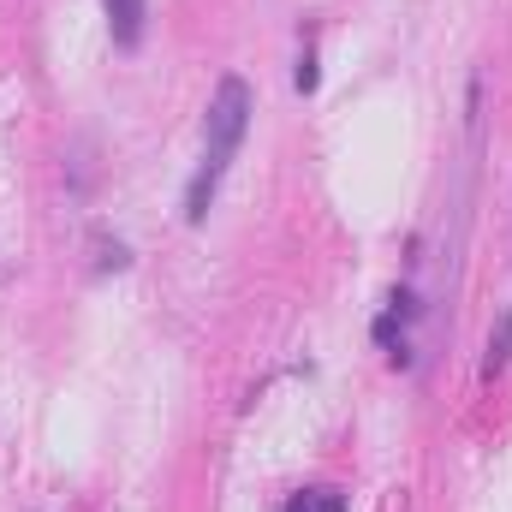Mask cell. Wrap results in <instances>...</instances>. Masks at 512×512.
<instances>
[{
  "instance_id": "1",
  "label": "cell",
  "mask_w": 512,
  "mask_h": 512,
  "mask_svg": "<svg viewBox=\"0 0 512 512\" xmlns=\"http://www.w3.org/2000/svg\"><path fill=\"white\" fill-rule=\"evenodd\" d=\"M245 126H251V84L245 78H221L215 102H209V120H203V167H197V179L185 191V221L191 227L209 221V203H215V191H221L239 143H245Z\"/></svg>"
},
{
  "instance_id": "2",
  "label": "cell",
  "mask_w": 512,
  "mask_h": 512,
  "mask_svg": "<svg viewBox=\"0 0 512 512\" xmlns=\"http://www.w3.org/2000/svg\"><path fill=\"white\" fill-rule=\"evenodd\" d=\"M102 12H108V30H114L120 48H137V42H143V12H149V0H102Z\"/></svg>"
},
{
  "instance_id": "3",
  "label": "cell",
  "mask_w": 512,
  "mask_h": 512,
  "mask_svg": "<svg viewBox=\"0 0 512 512\" xmlns=\"http://www.w3.org/2000/svg\"><path fill=\"white\" fill-rule=\"evenodd\" d=\"M507 352H512V316H501V334L489 340V376L507 370Z\"/></svg>"
},
{
  "instance_id": "4",
  "label": "cell",
  "mask_w": 512,
  "mask_h": 512,
  "mask_svg": "<svg viewBox=\"0 0 512 512\" xmlns=\"http://www.w3.org/2000/svg\"><path fill=\"white\" fill-rule=\"evenodd\" d=\"M292 84H298V96H310V90H316V54H310V48H304L298 72H292Z\"/></svg>"
}]
</instances>
